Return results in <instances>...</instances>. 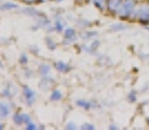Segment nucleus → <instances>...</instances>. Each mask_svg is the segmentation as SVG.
Segmentation results:
<instances>
[{
    "label": "nucleus",
    "mask_w": 149,
    "mask_h": 130,
    "mask_svg": "<svg viewBox=\"0 0 149 130\" xmlns=\"http://www.w3.org/2000/svg\"><path fill=\"white\" fill-rule=\"evenodd\" d=\"M77 104H78L79 107H82V108H86V109H88V108H90V105H91L90 103H88V102H84V100H78V102H77Z\"/></svg>",
    "instance_id": "8"
},
{
    "label": "nucleus",
    "mask_w": 149,
    "mask_h": 130,
    "mask_svg": "<svg viewBox=\"0 0 149 130\" xmlns=\"http://www.w3.org/2000/svg\"><path fill=\"white\" fill-rule=\"evenodd\" d=\"M65 38L69 39L70 38V40H74L77 38V35H75V31L73 30V29H68L66 31H65Z\"/></svg>",
    "instance_id": "5"
},
{
    "label": "nucleus",
    "mask_w": 149,
    "mask_h": 130,
    "mask_svg": "<svg viewBox=\"0 0 149 130\" xmlns=\"http://www.w3.org/2000/svg\"><path fill=\"white\" fill-rule=\"evenodd\" d=\"M62 98V94L58 90H56V91H53L52 92V95L49 96V99L52 100V102H57V100H60Z\"/></svg>",
    "instance_id": "7"
},
{
    "label": "nucleus",
    "mask_w": 149,
    "mask_h": 130,
    "mask_svg": "<svg viewBox=\"0 0 149 130\" xmlns=\"http://www.w3.org/2000/svg\"><path fill=\"white\" fill-rule=\"evenodd\" d=\"M66 129H75V125H74V124H68Z\"/></svg>",
    "instance_id": "14"
},
{
    "label": "nucleus",
    "mask_w": 149,
    "mask_h": 130,
    "mask_svg": "<svg viewBox=\"0 0 149 130\" xmlns=\"http://www.w3.org/2000/svg\"><path fill=\"white\" fill-rule=\"evenodd\" d=\"M19 61H21L22 64H26V63H27V57H26V55H22V56L19 57Z\"/></svg>",
    "instance_id": "11"
},
{
    "label": "nucleus",
    "mask_w": 149,
    "mask_h": 130,
    "mask_svg": "<svg viewBox=\"0 0 149 130\" xmlns=\"http://www.w3.org/2000/svg\"><path fill=\"white\" fill-rule=\"evenodd\" d=\"M24 95H25V98H26L29 105L35 102V92L31 90L30 87H27V86H25L24 87Z\"/></svg>",
    "instance_id": "1"
},
{
    "label": "nucleus",
    "mask_w": 149,
    "mask_h": 130,
    "mask_svg": "<svg viewBox=\"0 0 149 130\" xmlns=\"http://www.w3.org/2000/svg\"><path fill=\"white\" fill-rule=\"evenodd\" d=\"M3 9H14V8H18L16 4H10V3H5L4 5H3Z\"/></svg>",
    "instance_id": "9"
},
{
    "label": "nucleus",
    "mask_w": 149,
    "mask_h": 130,
    "mask_svg": "<svg viewBox=\"0 0 149 130\" xmlns=\"http://www.w3.org/2000/svg\"><path fill=\"white\" fill-rule=\"evenodd\" d=\"M0 129H3V125H1V124H0Z\"/></svg>",
    "instance_id": "17"
},
{
    "label": "nucleus",
    "mask_w": 149,
    "mask_h": 130,
    "mask_svg": "<svg viewBox=\"0 0 149 130\" xmlns=\"http://www.w3.org/2000/svg\"><path fill=\"white\" fill-rule=\"evenodd\" d=\"M49 70H51L49 65H45V64H43V65L39 66V72H40V74H42V76H47V74H49Z\"/></svg>",
    "instance_id": "6"
},
{
    "label": "nucleus",
    "mask_w": 149,
    "mask_h": 130,
    "mask_svg": "<svg viewBox=\"0 0 149 130\" xmlns=\"http://www.w3.org/2000/svg\"><path fill=\"white\" fill-rule=\"evenodd\" d=\"M13 121L17 124V125H21V124H24L25 122V115H14V117H13Z\"/></svg>",
    "instance_id": "4"
},
{
    "label": "nucleus",
    "mask_w": 149,
    "mask_h": 130,
    "mask_svg": "<svg viewBox=\"0 0 149 130\" xmlns=\"http://www.w3.org/2000/svg\"><path fill=\"white\" fill-rule=\"evenodd\" d=\"M9 115V107L7 105V104H3L0 103V116L1 117H5Z\"/></svg>",
    "instance_id": "3"
},
{
    "label": "nucleus",
    "mask_w": 149,
    "mask_h": 130,
    "mask_svg": "<svg viewBox=\"0 0 149 130\" xmlns=\"http://www.w3.org/2000/svg\"><path fill=\"white\" fill-rule=\"evenodd\" d=\"M56 29L61 31V30H62V25H61V24H56Z\"/></svg>",
    "instance_id": "15"
},
{
    "label": "nucleus",
    "mask_w": 149,
    "mask_h": 130,
    "mask_svg": "<svg viewBox=\"0 0 149 130\" xmlns=\"http://www.w3.org/2000/svg\"><path fill=\"white\" fill-rule=\"evenodd\" d=\"M48 47H51V48H52V50H54V48H56V46L53 44V42H52V40H48Z\"/></svg>",
    "instance_id": "12"
},
{
    "label": "nucleus",
    "mask_w": 149,
    "mask_h": 130,
    "mask_svg": "<svg viewBox=\"0 0 149 130\" xmlns=\"http://www.w3.org/2000/svg\"><path fill=\"white\" fill-rule=\"evenodd\" d=\"M29 3H33V1H36V0H27Z\"/></svg>",
    "instance_id": "16"
},
{
    "label": "nucleus",
    "mask_w": 149,
    "mask_h": 130,
    "mask_svg": "<svg viewBox=\"0 0 149 130\" xmlns=\"http://www.w3.org/2000/svg\"><path fill=\"white\" fill-rule=\"evenodd\" d=\"M82 129H93V126H92V125H88V124H86V125L82 126Z\"/></svg>",
    "instance_id": "13"
},
{
    "label": "nucleus",
    "mask_w": 149,
    "mask_h": 130,
    "mask_svg": "<svg viewBox=\"0 0 149 130\" xmlns=\"http://www.w3.org/2000/svg\"><path fill=\"white\" fill-rule=\"evenodd\" d=\"M56 69L57 70H60V72H68L69 69H70V66H69L66 63H62V61H58V63H56Z\"/></svg>",
    "instance_id": "2"
},
{
    "label": "nucleus",
    "mask_w": 149,
    "mask_h": 130,
    "mask_svg": "<svg viewBox=\"0 0 149 130\" xmlns=\"http://www.w3.org/2000/svg\"><path fill=\"white\" fill-rule=\"evenodd\" d=\"M26 129H30V130H35V129H38V128H36V125H35V124H33V122H31V121H30V122L27 124Z\"/></svg>",
    "instance_id": "10"
},
{
    "label": "nucleus",
    "mask_w": 149,
    "mask_h": 130,
    "mask_svg": "<svg viewBox=\"0 0 149 130\" xmlns=\"http://www.w3.org/2000/svg\"><path fill=\"white\" fill-rule=\"evenodd\" d=\"M77 1H81V0H77Z\"/></svg>",
    "instance_id": "18"
}]
</instances>
